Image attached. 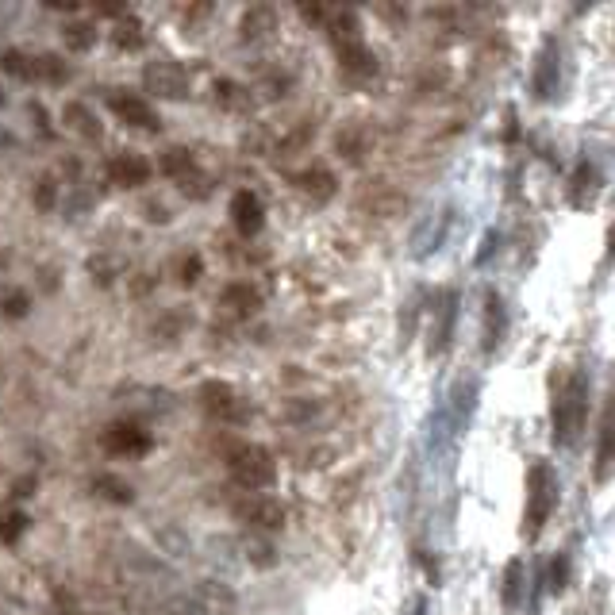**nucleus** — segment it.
Here are the masks:
<instances>
[{
    "label": "nucleus",
    "instance_id": "nucleus-25",
    "mask_svg": "<svg viewBox=\"0 0 615 615\" xmlns=\"http://www.w3.org/2000/svg\"><path fill=\"white\" fill-rule=\"evenodd\" d=\"M54 200H58V185H54V177H39V185H35V208H39V212H50Z\"/></svg>",
    "mask_w": 615,
    "mask_h": 615
},
{
    "label": "nucleus",
    "instance_id": "nucleus-20",
    "mask_svg": "<svg viewBox=\"0 0 615 615\" xmlns=\"http://www.w3.org/2000/svg\"><path fill=\"white\" fill-rule=\"evenodd\" d=\"M97 43V27L93 24H66V47L70 50H89Z\"/></svg>",
    "mask_w": 615,
    "mask_h": 615
},
{
    "label": "nucleus",
    "instance_id": "nucleus-22",
    "mask_svg": "<svg viewBox=\"0 0 615 615\" xmlns=\"http://www.w3.org/2000/svg\"><path fill=\"white\" fill-rule=\"evenodd\" d=\"M0 308H4V316H8V320H24L27 308H31V300H27L24 289H12V293H4Z\"/></svg>",
    "mask_w": 615,
    "mask_h": 615
},
{
    "label": "nucleus",
    "instance_id": "nucleus-15",
    "mask_svg": "<svg viewBox=\"0 0 615 615\" xmlns=\"http://www.w3.org/2000/svg\"><path fill=\"white\" fill-rule=\"evenodd\" d=\"M339 66L354 77H369L377 70V58H373V50H369L362 39H354V43H343V47H339Z\"/></svg>",
    "mask_w": 615,
    "mask_h": 615
},
{
    "label": "nucleus",
    "instance_id": "nucleus-3",
    "mask_svg": "<svg viewBox=\"0 0 615 615\" xmlns=\"http://www.w3.org/2000/svg\"><path fill=\"white\" fill-rule=\"evenodd\" d=\"M231 477H235V485H243V489L262 492L273 485L277 462H273V454L266 446H243V450L231 454Z\"/></svg>",
    "mask_w": 615,
    "mask_h": 615
},
{
    "label": "nucleus",
    "instance_id": "nucleus-24",
    "mask_svg": "<svg viewBox=\"0 0 615 615\" xmlns=\"http://www.w3.org/2000/svg\"><path fill=\"white\" fill-rule=\"evenodd\" d=\"M27 527V516L24 512H8V516H0V542H16L24 535Z\"/></svg>",
    "mask_w": 615,
    "mask_h": 615
},
{
    "label": "nucleus",
    "instance_id": "nucleus-6",
    "mask_svg": "<svg viewBox=\"0 0 615 615\" xmlns=\"http://www.w3.org/2000/svg\"><path fill=\"white\" fill-rule=\"evenodd\" d=\"M200 404H204L208 416L223 419V423H239V419H246L243 396L235 393L231 385H223V381H208V385L200 389Z\"/></svg>",
    "mask_w": 615,
    "mask_h": 615
},
{
    "label": "nucleus",
    "instance_id": "nucleus-7",
    "mask_svg": "<svg viewBox=\"0 0 615 615\" xmlns=\"http://www.w3.org/2000/svg\"><path fill=\"white\" fill-rule=\"evenodd\" d=\"M235 516L258 531H277V527H285V504L273 496H243L235 504Z\"/></svg>",
    "mask_w": 615,
    "mask_h": 615
},
{
    "label": "nucleus",
    "instance_id": "nucleus-13",
    "mask_svg": "<svg viewBox=\"0 0 615 615\" xmlns=\"http://www.w3.org/2000/svg\"><path fill=\"white\" fill-rule=\"evenodd\" d=\"M62 120H66V127H70L74 135H81V139H93V143H97L100 135H104V127H100L97 112H93L89 104H81V100H70V104H66Z\"/></svg>",
    "mask_w": 615,
    "mask_h": 615
},
{
    "label": "nucleus",
    "instance_id": "nucleus-8",
    "mask_svg": "<svg viewBox=\"0 0 615 615\" xmlns=\"http://www.w3.org/2000/svg\"><path fill=\"white\" fill-rule=\"evenodd\" d=\"M100 443H104V450H108V454L139 458V454H147V450H150V435L143 431V427H135V423L120 419V423H108V427H104Z\"/></svg>",
    "mask_w": 615,
    "mask_h": 615
},
{
    "label": "nucleus",
    "instance_id": "nucleus-10",
    "mask_svg": "<svg viewBox=\"0 0 615 615\" xmlns=\"http://www.w3.org/2000/svg\"><path fill=\"white\" fill-rule=\"evenodd\" d=\"M231 223H235L239 235H258V231H262L266 212H262V200L254 197L250 189H243V193L231 197Z\"/></svg>",
    "mask_w": 615,
    "mask_h": 615
},
{
    "label": "nucleus",
    "instance_id": "nucleus-14",
    "mask_svg": "<svg viewBox=\"0 0 615 615\" xmlns=\"http://www.w3.org/2000/svg\"><path fill=\"white\" fill-rule=\"evenodd\" d=\"M296 189H300V193H308L312 200H331L335 197V189H339V181H335V173L331 170L312 166V170L296 173Z\"/></svg>",
    "mask_w": 615,
    "mask_h": 615
},
{
    "label": "nucleus",
    "instance_id": "nucleus-29",
    "mask_svg": "<svg viewBox=\"0 0 615 615\" xmlns=\"http://www.w3.org/2000/svg\"><path fill=\"white\" fill-rule=\"evenodd\" d=\"M550 62H554V58L546 54V58H542V70H539V77H542V74H550ZM535 89H539V97H550V85H546V81H535Z\"/></svg>",
    "mask_w": 615,
    "mask_h": 615
},
{
    "label": "nucleus",
    "instance_id": "nucleus-28",
    "mask_svg": "<svg viewBox=\"0 0 615 615\" xmlns=\"http://www.w3.org/2000/svg\"><path fill=\"white\" fill-rule=\"evenodd\" d=\"M200 270H204V266H200V258H197V254H189V258L181 262V281H185V285H197Z\"/></svg>",
    "mask_w": 615,
    "mask_h": 615
},
{
    "label": "nucleus",
    "instance_id": "nucleus-27",
    "mask_svg": "<svg viewBox=\"0 0 615 615\" xmlns=\"http://www.w3.org/2000/svg\"><path fill=\"white\" fill-rule=\"evenodd\" d=\"M566 581H569V558L562 554V558L550 566V589L562 592V589H566Z\"/></svg>",
    "mask_w": 615,
    "mask_h": 615
},
{
    "label": "nucleus",
    "instance_id": "nucleus-9",
    "mask_svg": "<svg viewBox=\"0 0 615 615\" xmlns=\"http://www.w3.org/2000/svg\"><path fill=\"white\" fill-rule=\"evenodd\" d=\"M108 177L120 185V189H143L150 181V162L135 150H123L108 162Z\"/></svg>",
    "mask_w": 615,
    "mask_h": 615
},
{
    "label": "nucleus",
    "instance_id": "nucleus-4",
    "mask_svg": "<svg viewBox=\"0 0 615 615\" xmlns=\"http://www.w3.org/2000/svg\"><path fill=\"white\" fill-rule=\"evenodd\" d=\"M143 85H147L150 97H162V100L189 97V77H185V70L177 62H166V58L143 66Z\"/></svg>",
    "mask_w": 615,
    "mask_h": 615
},
{
    "label": "nucleus",
    "instance_id": "nucleus-16",
    "mask_svg": "<svg viewBox=\"0 0 615 615\" xmlns=\"http://www.w3.org/2000/svg\"><path fill=\"white\" fill-rule=\"evenodd\" d=\"M93 492H97L100 500H108V504H131V500H135L131 485H127L123 477H116V473H100V477H93Z\"/></svg>",
    "mask_w": 615,
    "mask_h": 615
},
{
    "label": "nucleus",
    "instance_id": "nucleus-21",
    "mask_svg": "<svg viewBox=\"0 0 615 615\" xmlns=\"http://www.w3.org/2000/svg\"><path fill=\"white\" fill-rule=\"evenodd\" d=\"M35 77H43V81H66L70 70L62 66V58H54V54H39V58H35Z\"/></svg>",
    "mask_w": 615,
    "mask_h": 615
},
{
    "label": "nucleus",
    "instance_id": "nucleus-19",
    "mask_svg": "<svg viewBox=\"0 0 615 615\" xmlns=\"http://www.w3.org/2000/svg\"><path fill=\"white\" fill-rule=\"evenodd\" d=\"M0 70L12 77H35V58H27L24 50H4L0 54Z\"/></svg>",
    "mask_w": 615,
    "mask_h": 615
},
{
    "label": "nucleus",
    "instance_id": "nucleus-23",
    "mask_svg": "<svg viewBox=\"0 0 615 615\" xmlns=\"http://www.w3.org/2000/svg\"><path fill=\"white\" fill-rule=\"evenodd\" d=\"M577 193H573V204L577 208H585V189H589V197H596V185H600V177H596V170L592 166H581V173H577Z\"/></svg>",
    "mask_w": 615,
    "mask_h": 615
},
{
    "label": "nucleus",
    "instance_id": "nucleus-11",
    "mask_svg": "<svg viewBox=\"0 0 615 615\" xmlns=\"http://www.w3.org/2000/svg\"><path fill=\"white\" fill-rule=\"evenodd\" d=\"M162 173L170 177V181H177L189 197H193V185H197V162H193V154L185 147H170L162 150Z\"/></svg>",
    "mask_w": 615,
    "mask_h": 615
},
{
    "label": "nucleus",
    "instance_id": "nucleus-17",
    "mask_svg": "<svg viewBox=\"0 0 615 615\" xmlns=\"http://www.w3.org/2000/svg\"><path fill=\"white\" fill-rule=\"evenodd\" d=\"M273 27H277V12H273L270 4H258V8H250V12L243 16V35L246 39L273 35Z\"/></svg>",
    "mask_w": 615,
    "mask_h": 615
},
{
    "label": "nucleus",
    "instance_id": "nucleus-26",
    "mask_svg": "<svg viewBox=\"0 0 615 615\" xmlns=\"http://www.w3.org/2000/svg\"><path fill=\"white\" fill-rule=\"evenodd\" d=\"M519 577H523V566L512 562V566H508V585H504V600H508V608H516V600H519Z\"/></svg>",
    "mask_w": 615,
    "mask_h": 615
},
{
    "label": "nucleus",
    "instance_id": "nucleus-1",
    "mask_svg": "<svg viewBox=\"0 0 615 615\" xmlns=\"http://www.w3.org/2000/svg\"><path fill=\"white\" fill-rule=\"evenodd\" d=\"M585 416H589V381H585V373H566L554 393V443H577Z\"/></svg>",
    "mask_w": 615,
    "mask_h": 615
},
{
    "label": "nucleus",
    "instance_id": "nucleus-12",
    "mask_svg": "<svg viewBox=\"0 0 615 615\" xmlns=\"http://www.w3.org/2000/svg\"><path fill=\"white\" fill-rule=\"evenodd\" d=\"M220 304L227 312H235V316H254V312L262 308V293H258L250 281H231V285L223 289Z\"/></svg>",
    "mask_w": 615,
    "mask_h": 615
},
{
    "label": "nucleus",
    "instance_id": "nucleus-5",
    "mask_svg": "<svg viewBox=\"0 0 615 615\" xmlns=\"http://www.w3.org/2000/svg\"><path fill=\"white\" fill-rule=\"evenodd\" d=\"M108 108H112V116L127 127H135V131H158L162 127V116L154 112V104L143 97H135V93H116V97L108 100Z\"/></svg>",
    "mask_w": 615,
    "mask_h": 615
},
{
    "label": "nucleus",
    "instance_id": "nucleus-30",
    "mask_svg": "<svg viewBox=\"0 0 615 615\" xmlns=\"http://www.w3.org/2000/svg\"><path fill=\"white\" fill-rule=\"evenodd\" d=\"M31 489H35V481L24 477V481H16V492H12V496H31Z\"/></svg>",
    "mask_w": 615,
    "mask_h": 615
},
{
    "label": "nucleus",
    "instance_id": "nucleus-2",
    "mask_svg": "<svg viewBox=\"0 0 615 615\" xmlns=\"http://www.w3.org/2000/svg\"><path fill=\"white\" fill-rule=\"evenodd\" d=\"M554 508H558V473L546 462H535L527 477V535L531 539L546 527Z\"/></svg>",
    "mask_w": 615,
    "mask_h": 615
},
{
    "label": "nucleus",
    "instance_id": "nucleus-18",
    "mask_svg": "<svg viewBox=\"0 0 615 615\" xmlns=\"http://www.w3.org/2000/svg\"><path fill=\"white\" fill-rule=\"evenodd\" d=\"M112 43L120 50H139L143 47V24L123 12L120 20H116V27H112Z\"/></svg>",
    "mask_w": 615,
    "mask_h": 615
}]
</instances>
